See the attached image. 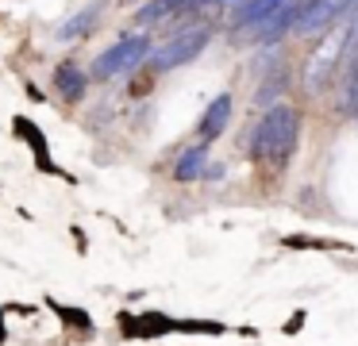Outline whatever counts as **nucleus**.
<instances>
[{
  "label": "nucleus",
  "instance_id": "f8f14e48",
  "mask_svg": "<svg viewBox=\"0 0 358 346\" xmlns=\"http://www.w3.org/2000/svg\"><path fill=\"white\" fill-rule=\"evenodd\" d=\"M16 131H20V138H24V143L35 146V154H39V166L47 169V173H55V166H50V154H47V143H43V131L35 127V123H27L24 115L16 120Z\"/></svg>",
  "mask_w": 358,
  "mask_h": 346
},
{
  "label": "nucleus",
  "instance_id": "f257e3e1",
  "mask_svg": "<svg viewBox=\"0 0 358 346\" xmlns=\"http://www.w3.org/2000/svg\"><path fill=\"white\" fill-rule=\"evenodd\" d=\"M296 135H301V115L293 104L266 108L258 127L250 131V158L270 169H285L296 150Z\"/></svg>",
  "mask_w": 358,
  "mask_h": 346
},
{
  "label": "nucleus",
  "instance_id": "ddd939ff",
  "mask_svg": "<svg viewBox=\"0 0 358 346\" xmlns=\"http://www.w3.org/2000/svg\"><path fill=\"white\" fill-rule=\"evenodd\" d=\"M281 246H289V250H350L339 238H312V235H285Z\"/></svg>",
  "mask_w": 358,
  "mask_h": 346
},
{
  "label": "nucleus",
  "instance_id": "7ed1b4c3",
  "mask_svg": "<svg viewBox=\"0 0 358 346\" xmlns=\"http://www.w3.org/2000/svg\"><path fill=\"white\" fill-rule=\"evenodd\" d=\"M212 31L208 27H189V31H178L173 38H166L162 46H158L155 54H150V69L155 73H166V69H178V66H189V62L196 58V54L208 46Z\"/></svg>",
  "mask_w": 358,
  "mask_h": 346
},
{
  "label": "nucleus",
  "instance_id": "39448f33",
  "mask_svg": "<svg viewBox=\"0 0 358 346\" xmlns=\"http://www.w3.org/2000/svg\"><path fill=\"white\" fill-rule=\"evenodd\" d=\"M339 58H343V38H331V43H324L316 54H312V62L304 66V89H308L312 96L327 85V77H331V69H335Z\"/></svg>",
  "mask_w": 358,
  "mask_h": 346
},
{
  "label": "nucleus",
  "instance_id": "2eb2a0df",
  "mask_svg": "<svg viewBox=\"0 0 358 346\" xmlns=\"http://www.w3.org/2000/svg\"><path fill=\"white\" fill-rule=\"evenodd\" d=\"M50 308H55V312L62 315L66 323H73V327H85V331L93 327V319H89V315L81 312V308H62V304H58V300H50Z\"/></svg>",
  "mask_w": 358,
  "mask_h": 346
},
{
  "label": "nucleus",
  "instance_id": "4468645a",
  "mask_svg": "<svg viewBox=\"0 0 358 346\" xmlns=\"http://www.w3.org/2000/svg\"><path fill=\"white\" fill-rule=\"evenodd\" d=\"M281 89H285V77H281V73H270V81H266L262 85V89H258L255 92V104L258 108H262V104H278V96H281Z\"/></svg>",
  "mask_w": 358,
  "mask_h": 346
},
{
  "label": "nucleus",
  "instance_id": "0eeeda50",
  "mask_svg": "<svg viewBox=\"0 0 358 346\" xmlns=\"http://www.w3.org/2000/svg\"><path fill=\"white\" fill-rule=\"evenodd\" d=\"M231 108H235L231 92H220V96L212 100L208 108H204L201 123H196V135H201V143H204V146H208V143H216V138L224 135V127L231 123Z\"/></svg>",
  "mask_w": 358,
  "mask_h": 346
},
{
  "label": "nucleus",
  "instance_id": "20e7f679",
  "mask_svg": "<svg viewBox=\"0 0 358 346\" xmlns=\"http://www.w3.org/2000/svg\"><path fill=\"white\" fill-rule=\"evenodd\" d=\"M350 8H355V0H301L293 35H316V31H327L335 20H347Z\"/></svg>",
  "mask_w": 358,
  "mask_h": 346
},
{
  "label": "nucleus",
  "instance_id": "6e6552de",
  "mask_svg": "<svg viewBox=\"0 0 358 346\" xmlns=\"http://www.w3.org/2000/svg\"><path fill=\"white\" fill-rule=\"evenodd\" d=\"M204 169H208V146L196 143L181 150V158L173 161V181H196V177H204Z\"/></svg>",
  "mask_w": 358,
  "mask_h": 346
},
{
  "label": "nucleus",
  "instance_id": "9d476101",
  "mask_svg": "<svg viewBox=\"0 0 358 346\" xmlns=\"http://www.w3.org/2000/svg\"><path fill=\"white\" fill-rule=\"evenodd\" d=\"M96 20H101V4H89V8H81L78 15H70V20L58 27V38L62 43H73V38H85L89 31L96 27Z\"/></svg>",
  "mask_w": 358,
  "mask_h": 346
},
{
  "label": "nucleus",
  "instance_id": "f03ea898",
  "mask_svg": "<svg viewBox=\"0 0 358 346\" xmlns=\"http://www.w3.org/2000/svg\"><path fill=\"white\" fill-rule=\"evenodd\" d=\"M147 58H150V38L147 35H127V38H120V43H112L104 54H96L89 73H93L96 81H108V77H116V73H131V69L143 66Z\"/></svg>",
  "mask_w": 358,
  "mask_h": 346
},
{
  "label": "nucleus",
  "instance_id": "423d86ee",
  "mask_svg": "<svg viewBox=\"0 0 358 346\" xmlns=\"http://www.w3.org/2000/svg\"><path fill=\"white\" fill-rule=\"evenodd\" d=\"M120 331L127 338H162L170 331H178V319L162 312H147V315H120Z\"/></svg>",
  "mask_w": 358,
  "mask_h": 346
},
{
  "label": "nucleus",
  "instance_id": "9b49d317",
  "mask_svg": "<svg viewBox=\"0 0 358 346\" xmlns=\"http://www.w3.org/2000/svg\"><path fill=\"white\" fill-rule=\"evenodd\" d=\"M343 112L358 120V54L347 58V69H343Z\"/></svg>",
  "mask_w": 358,
  "mask_h": 346
},
{
  "label": "nucleus",
  "instance_id": "1a4fd4ad",
  "mask_svg": "<svg viewBox=\"0 0 358 346\" xmlns=\"http://www.w3.org/2000/svg\"><path fill=\"white\" fill-rule=\"evenodd\" d=\"M85 85H89V73H81L78 66H58L55 69V89L62 92V100H70V104H78V100L85 96Z\"/></svg>",
  "mask_w": 358,
  "mask_h": 346
}]
</instances>
